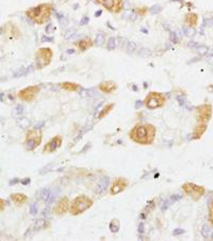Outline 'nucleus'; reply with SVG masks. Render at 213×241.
<instances>
[{
	"mask_svg": "<svg viewBox=\"0 0 213 241\" xmlns=\"http://www.w3.org/2000/svg\"><path fill=\"white\" fill-rule=\"evenodd\" d=\"M52 13V7L49 3H42L36 7L28 9L26 11V16L28 18L37 23V25H44L46 23L51 16Z\"/></svg>",
	"mask_w": 213,
	"mask_h": 241,
	"instance_id": "f03ea898",
	"label": "nucleus"
},
{
	"mask_svg": "<svg viewBox=\"0 0 213 241\" xmlns=\"http://www.w3.org/2000/svg\"><path fill=\"white\" fill-rule=\"evenodd\" d=\"M202 235H204V236H205L206 238L209 237V235H210V228L208 227V226H204V227H202Z\"/></svg>",
	"mask_w": 213,
	"mask_h": 241,
	"instance_id": "4be33fe9",
	"label": "nucleus"
},
{
	"mask_svg": "<svg viewBox=\"0 0 213 241\" xmlns=\"http://www.w3.org/2000/svg\"><path fill=\"white\" fill-rule=\"evenodd\" d=\"M129 181L124 177H117L113 180L112 185L110 186V194L111 195H116L120 194L122 192H124L127 189Z\"/></svg>",
	"mask_w": 213,
	"mask_h": 241,
	"instance_id": "9d476101",
	"label": "nucleus"
},
{
	"mask_svg": "<svg viewBox=\"0 0 213 241\" xmlns=\"http://www.w3.org/2000/svg\"><path fill=\"white\" fill-rule=\"evenodd\" d=\"M36 65H37V68L42 70L44 67H46L47 65H49L52 60V57H53V52L51 50L50 48L48 47H43V48H39V50L36 51Z\"/></svg>",
	"mask_w": 213,
	"mask_h": 241,
	"instance_id": "423d86ee",
	"label": "nucleus"
},
{
	"mask_svg": "<svg viewBox=\"0 0 213 241\" xmlns=\"http://www.w3.org/2000/svg\"><path fill=\"white\" fill-rule=\"evenodd\" d=\"M39 91H41V89H39V86H27V88H25V89L18 92V98L26 101V102H31L36 98Z\"/></svg>",
	"mask_w": 213,
	"mask_h": 241,
	"instance_id": "1a4fd4ad",
	"label": "nucleus"
},
{
	"mask_svg": "<svg viewBox=\"0 0 213 241\" xmlns=\"http://www.w3.org/2000/svg\"><path fill=\"white\" fill-rule=\"evenodd\" d=\"M212 114V108L210 105H202L197 108V118L198 123L206 124L211 118Z\"/></svg>",
	"mask_w": 213,
	"mask_h": 241,
	"instance_id": "ddd939ff",
	"label": "nucleus"
},
{
	"mask_svg": "<svg viewBox=\"0 0 213 241\" xmlns=\"http://www.w3.org/2000/svg\"><path fill=\"white\" fill-rule=\"evenodd\" d=\"M10 198L16 206H21L27 202V196L23 193H13V194L10 195Z\"/></svg>",
	"mask_w": 213,
	"mask_h": 241,
	"instance_id": "2eb2a0df",
	"label": "nucleus"
},
{
	"mask_svg": "<svg viewBox=\"0 0 213 241\" xmlns=\"http://www.w3.org/2000/svg\"><path fill=\"white\" fill-rule=\"evenodd\" d=\"M97 3L102 5L105 9H107L109 12L118 14L124 9V1L123 0H95Z\"/></svg>",
	"mask_w": 213,
	"mask_h": 241,
	"instance_id": "6e6552de",
	"label": "nucleus"
},
{
	"mask_svg": "<svg viewBox=\"0 0 213 241\" xmlns=\"http://www.w3.org/2000/svg\"><path fill=\"white\" fill-rule=\"evenodd\" d=\"M209 221L213 224V203L210 204L209 207Z\"/></svg>",
	"mask_w": 213,
	"mask_h": 241,
	"instance_id": "412c9836",
	"label": "nucleus"
},
{
	"mask_svg": "<svg viewBox=\"0 0 213 241\" xmlns=\"http://www.w3.org/2000/svg\"><path fill=\"white\" fill-rule=\"evenodd\" d=\"M93 46V41L89 39H81V41H79L77 43V47L78 49L80 51H85L87 50L89 48H91V47Z\"/></svg>",
	"mask_w": 213,
	"mask_h": 241,
	"instance_id": "f3484780",
	"label": "nucleus"
},
{
	"mask_svg": "<svg viewBox=\"0 0 213 241\" xmlns=\"http://www.w3.org/2000/svg\"><path fill=\"white\" fill-rule=\"evenodd\" d=\"M4 208H5V202H4L2 198H0V212L3 211Z\"/></svg>",
	"mask_w": 213,
	"mask_h": 241,
	"instance_id": "5701e85b",
	"label": "nucleus"
},
{
	"mask_svg": "<svg viewBox=\"0 0 213 241\" xmlns=\"http://www.w3.org/2000/svg\"><path fill=\"white\" fill-rule=\"evenodd\" d=\"M206 129H207V125L198 123L197 126L194 128L193 135H192V139H194V140H198V139H200L202 135L205 133Z\"/></svg>",
	"mask_w": 213,
	"mask_h": 241,
	"instance_id": "dca6fc26",
	"label": "nucleus"
},
{
	"mask_svg": "<svg viewBox=\"0 0 213 241\" xmlns=\"http://www.w3.org/2000/svg\"><path fill=\"white\" fill-rule=\"evenodd\" d=\"M98 89H99V91H101L102 93L111 94L117 89V84L114 81L108 80V81H103V82H101V83H99Z\"/></svg>",
	"mask_w": 213,
	"mask_h": 241,
	"instance_id": "4468645a",
	"label": "nucleus"
},
{
	"mask_svg": "<svg viewBox=\"0 0 213 241\" xmlns=\"http://www.w3.org/2000/svg\"><path fill=\"white\" fill-rule=\"evenodd\" d=\"M182 190H183V192H184L188 196H190V197L192 198V199H194V201H198L202 196H204V194H205V192H206L204 187L197 186V185L192 183H184V185L182 186Z\"/></svg>",
	"mask_w": 213,
	"mask_h": 241,
	"instance_id": "0eeeda50",
	"label": "nucleus"
},
{
	"mask_svg": "<svg viewBox=\"0 0 213 241\" xmlns=\"http://www.w3.org/2000/svg\"><path fill=\"white\" fill-rule=\"evenodd\" d=\"M93 199L86 195H78L70 202L69 212L71 216H80L93 206Z\"/></svg>",
	"mask_w": 213,
	"mask_h": 241,
	"instance_id": "7ed1b4c3",
	"label": "nucleus"
},
{
	"mask_svg": "<svg viewBox=\"0 0 213 241\" xmlns=\"http://www.w3.org/2000/svg\"><path fill=\"white\" fill-rule=\"evenodd\" d=\"M166 104V97L162 93L150 92L144 99V105L149 110H155L161 108Z\"/></svg>",
	"mask_w": 213,
	"mask_h": 241,
	"instance_id": "20e7f679",
	"label": "nucleus"
},
{
	"mask_svg": "<svg viewBox=\"0 0 213 241\" xmlns=\"http://www.w3.org/2000/svg\"><path fill=\"white\" fill-rule=\"evenodd\" d=\"M113 108H114V104H109V105L105 106V108L101 110V112L99 113V115H98V118H99V120H102L103 117H105L109 114V113L112 111Z\"/></svg>",
	"mask_w": 213,
	"mask_h": 241,
	"instance_id": "aec40b11",
	"label": "nucleus"
},
{
	"mask_svg": "<svg viewBox=\"0 0 213 241\" xmlns=\"http://www.w3.org/2000/svg\"><path fill=\"white\" fill-rule=\"evenodd\" d=\"M60 86H61L63 90L68 91V92H77L78 89H79V86H78L77 83H75V82H69V81L60 83Z\"/></svg>",
	"mask_w": 213,
	"mask_h": 241,
	"instance_id": "a211bd4d",
	"label": "nucleus"
},
{
	"mask_svg": "<svg viewBox=\"0 0 213 241\" xmlns=\"http://www.w3.org/2000/svg\"><path fill=\"white\" fill-rule=\"evenodd\" d=\"M198 21V16L194 13H189L186 16V23L189 27H195L197 25Z\"/></svg>",
	"mask_w": 213,
	"mask_h": 241,
	"instance_id": "6ab92c4d",
	"label": "nucleus"
},
{
	"mask_svg": "<svg viewBox=\"0 0 213 241\" xmlns=\"http://www.w3.org/2000/svg\"><path fill=\"white\" fill-rule=\"evenodd\" d=\"M63 138L62 136H54L51 140H49L46 143V145L43 148V153L45 154H51V153L57 152L59 148L62 146Z\"/></svg>",
	"mask_w": 213,
	"mask_h": 241,
	"instance_id": "9b49d317",
	"label": "nucleus"
},
{
	"mask_svg": "<svg viewBox=\"0 0 213 241\" xmlns=\"http://www.w3.org/2000/svg\"><path fill=\"white\" fill-rule=\"evenodd\" d=\"M69 205H70L69 198L62 197L57 204H55V206H54L53 209H52V212H53L54 216L62 217V216H64L67 211H69Z\"/></svg>",
	"mask_w": 213,
	"mask_h": 241,
	"instance_id": "f8f14e48",
	"label": "nucleus"
},
{
	"mask_svg": "<svg viewBox=\"0 0 213 241\" xmlns=\"http://www.w3.org/2000/svg\"><path fill=\"white\" fill-rule=\"evenodd\" d=\"M43 133L39 129H31L27 132L26 135V140H25V146L28 151H34L39 145L42 143Z\"/></svg>",
	"mask_w": 213,
	"mask_h": 241,
	"instance_id": "39448f33",
	"label": "nucleus"
},
{
	"mask_svg": "<svg viewBox=\"0 0 213 241\" xmlns=\"http://www.w3.org/2000/svg\"><path fill=\"white\" fill-rule=\"evenodd\" d=\"M157 128L151 124L136 125L129 132V138L140 145H150L154 143Z\"/></svg>",
	"mask_w": 213,
	"mask_h": 241,
	"instance_id": "f257e3e1",
	"label": "nucleus"
}]
</instances>
